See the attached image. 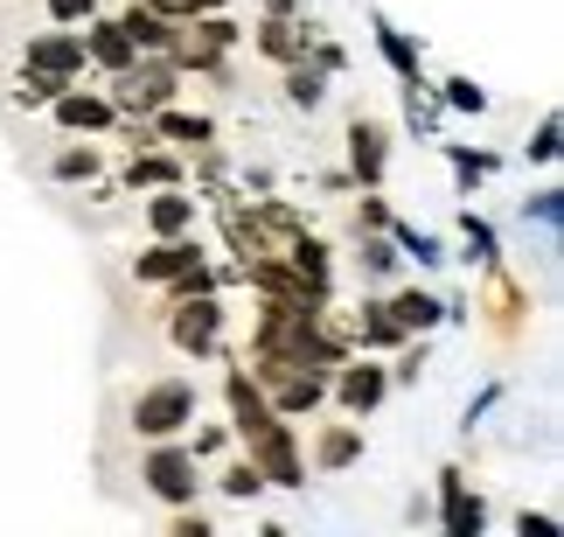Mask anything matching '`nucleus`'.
<instances>
[{
    "label": "nucleus",
    "instance_id": "17",
    "mask_svg": "<svg viewBox=\"0 0 564 537\" xmlns=\"http://www.w3.org/2000/svg\"><path fill=\"white\" fill-rule=\"evenodd\" d=\"M356 454H362V426H321L314 433V468L321 475H341Z\"/></svg>",
    "mask_w": 564,
    "mask_h": 537
},
{
    "label": "nucleus",
    "instance_id": "11",
    "mask_svg": "<svg viewBox=\"0 0 564 537\" xmlns=\"http://www.w3.org/2000/svg\"><path fill=\"white\" fill-rule=\"evenodd\" d=\"M147 140H175L188 154H203V147H216V119L209 112H182V105H161V112H147Z\"/></svg>",
    "mask_w": 564,
    "mask_h": 537
},
{
    "label": "nucleus",
    "instance_id": "21",
    "mask_svg": "<svg viewBox=\"0 0 564 537\" xmlns=\"http://www.w3.org/2000/svg\"><path fill=\"white\" fill-rule=\"evenodd\" d=\"M126 182H133V189H167V182H182V168L167 154H133V161H126Z\"/></svg>",
    "mask_w": 564,
    "mask_h": 537
},
{
    "label": "nucleus",
    "instance_id": "32",
    "mask_svg": "<svg viewBox=\"0 0 564 537\" xmlns=\"http://www.w3.org/2000/svg\"><path fill=\"white\" fill-rule=\"evenodd\" d=\"M523 154H530V161H557V119H544V126H536V140L523 147Z\"/></svg>",
    "mask_w": 564,
    "mask_h": 537
},
{
    "label": "nucleus",
    "instance_id": "13",
    "mask_svg": "<svg viewBox=\"0 0 564 537\" xmlns=\"http://www.w3.org/2000/svg\"><path fill=\"white\" fill-rule=\"evenodd\" d=\"M383 154H390V133H383V119H349V168H356V182L362 189H377L383 182Z\"/></svg>",
    "mask_w": 564,
    "mask_h": 537
},
{
    "label": "nucleus",
    "instance_id": "6",
    "mask_svg": "<svg viewBox=\"0 0 564 537\" xmlns=\"http://www.w3.org/2000/svg\"><path fill=\"white\" fill-rule=\"evenodd\" d=\"M245 454L258 461V475H265V488H307V482H300V475H307V468H300V433H293L286 419H272L265 433H258V440L245 447Z\"/></svg>",
    "mask_w": 564,
    "mask_h": 537
},
{
    "label": "nucleus",
    "instance_id": "22",
    "mask_svg": "<svg viewBox=\"0 0 564 537\" xmlns=\"http://www.w3.org/2000/svg\"><path fill=\"white\" fill-rule=\"evenodd\" d=\"M50 168H56L63 182H98V175H105V154H98V147H63Z\"/></svg>",
    "mask_w": 564,
    "mask_h": 537
},
{
    "label": "nucleus",
    "instance_id": "8",
    "mask_svg": "<svg viewBox=\"0 0 564 537\" xmlns=\"http://www.w3.org/2000/svg\"><path fill=\"white\" fill-rule=\"evenodd\" d=\"M328 391H335V405L349 419H370L377 405L390 398V370H383V363H370V356H362V363H335V384H328Z\"/></svg>",
    "mask_w": 564,
    "mask_h": 537
},
{
    "label": "nucleus",
    "instance_id": "7",
    "mask_svg": "<svg viewBox=\"0 0 564 537\" xmlns=\"http://www.w3.org/2000/svg\"><path fill=\"white\" fill-rule=\"evenodd\" d=\"M203 259H209V251L195 245V230H182V238H154V245L133 259V279H140V287H175V279L195 272Z\"/></svg>",
    "mask_w": 564,
    "mask_h": 537
},
{
    "label": "nucleus",
    "instance_id": "15",
    "mask_svg": "<svg viewBox=\"0 0 564 537\" xmlns=\"http://www.w3.org/2000/svg\"><path fill=\"white\" fill-rule=\"evenodd\" d=\"M182 230H195V196L182 182H167L154 203H147V238H182Z\"/></svg>",
    "mask_w": 564,
    "mask_h": 537
},
{
    "label": "nucleus",
    "instance_id": "14",
    "mask_svg": "<svg viewBox=\"0 0 564 537\" xmlns=\"http://www.w3.org/2000/svg\"><path fill=\"white\" fill-rule=\"evenodd\" d=\"M133 56H140V50H133V35H126L119 21H98V14H91V29H84V63H98V71H112V77H119Z\"/></svg>",
    "mask_w": 564,
    "mask_h": 537
},
{
    "label": "nucleus",
    "instance_id": "29",
    "mask_svg": "<svg viewBox=\"0 0 564 537\" xmlns=\"http://www.w3.org/2000/svg\"><path fill=\"white\" fill-rule=\"evenodd\" d=\"M42 8H50L56 29H70V21H91L98 14V0H42Z\"/></svg>",
    "mask_w": 564,
    "mask_h": 537
},
{
    "label": "nucleus",
    "instance_id": "1",
    "mask_svg": "<svg viewBox=\"0 0 564 537\" xmlns=\"http://www.w3.org/2000/svg\"><path fill=\"white\" fill-rule=\"evenodd\" d=\"M195 419H203V391H195V377H182V370L140 377L133 391H126V433L140 447L147 440H188Z\"/></svg>",
    "mask_w": 564,
    "mask_h": 537
},
{
    "label": "nucleus",
    "instance_id": "25",
    "mask_svg": "<svg viewBox=\"0 0 564 537\" xmlns=\"http://www.w3.org/2000/svg\"><path fill=\"white\" fill-rule=\"evenodd\" d=\"M356 259H362V272H370V279H390V272H398V245L362 238V245H356Z\"/></svg>",
    "mask_w": 564,
    "mask_h": 537
},
{
    "label": "nucleus",
    "instance_id": "19",
    "mask_svg": "<svg viewBox=\"0 0 564 537\" xmlns=\"http://www.w3.org/2000/svg\"><path fill=\"white\" fill-rule=\"evenodd\" d=\"M440 488H446V530H453V537L481 530V517H488V509H481V503H467V482H460V468H446V475H440Z\"/></svg>",
    "mask_w": 564,
    "mask_h": 537
},
{
    "label": "nucleus",
    "instance_id": "26",
    "mask_svg": "<svg viewBox=\"0 0 564 537\" xmlns=\"http://www.w3.org/2000/svg\"><path fill=\"white\" fill-rule=\"evenodd\" d=\"M390 245H398V251H411L419 266H440V245H432L425 230H411V224H390Z\"/></svg>",
    "mask_w": 564,
    "mask_h": 537
},
{
    "label": "nucleus",
    "instance_id": "34",
    "mask_svg": "<svg viewBox=\"0 0 564 537\" xmlns=\"http://www.w3.org/2000/svg\"><path fill=\"white\" fill-rule=\"evenodd\" d=\"M523 217H536V224H557L564 210H557V196H551V189H544V196H536V203H523Z\"/></svg>",
    "mask_w": 564,
    "mask_h": 537
},
{
    "label": "nucleus",
    "instance_id": "33",
    "mask_svg": "<svg viewBox=\"0 0 564 537\" xmlns=\"http://www.w3.org/2000/svg\"><path fill=\"white\" fill-rule=\"evenodd\" d=\"M230 447V426H203V433H195V454H224Z\"/></svg>",
    "mask_w": 564,
    "mask_h": 537
},
{
    "label": "nucleus",
    "instance_id": "16",
    "mask_svg": "<svg viewBox=\"0 0 564 537\" xmlns=\"http://www.w3.org/2000/svg\"><path fill=\"white\" fill-rule=\"evenodd\" d=\"M119 29L133 35V50H140V56H167V42H175V21H167L161 8H147V0H133V8L119 14Z\"/></svg>",
    "mask_w": 564,
    "mask_h": 537
},
{
    "label": "nucleus",
    "instance_id": "3",
    "mask_svg": "<svg viewBox=\"0 0 564 537\" xmlns=\"http://www.w3.org/2000/svg\"><path fill=\"white\" fill-rule=\"evenodd\" d=\"M161 314H167V342H175L182 356H216L224 350V300H216V287L203 293H182V300H161Z\"/></svg>",
    "mask_w": 564,
    "mask_h": 537
},
{
    "label": "nucleus",
    "instance_id": "4",
    "mask_svg": "<svg viewBox=\"0 0 564 537\" xmlns=\"http://www.w3.org/2000/svg\"><path fill=\"white\" fill-rule=\"evenodd\" d=\"M175 77L182 71L167 56H133L112 77V92H105V98L119 105V119H147V112H161V105H175Z\"/></svg>",
    "mask_w": 564,
    "mask_h": 537
},
{
    "label": "nucleus",
    "instance_id": "27",
    "mask_svg": "<svg viewBox=\"0 0 564 537\" xmlns=\"http://www.w3.org/2000/svg\"><path fill=\"white\" fill-rule=\"evenodd\" d=\"M216 517H209V509H195V503H175V509H167V530H175V537H203Z\"/></svg>",
    "mask_w": 564,
    "mask_h": 537
},
{
    "label": "nucleus",
    "instance_id": "24",
    "mask_svg": "<svg viewBox=\"0 0 564 537\" xmlns=\"http://www.w3.org/2000/svg\"><path fill=\"white\" fill-rule=\"evenodd\" d=\"M286 98L300 105V112H314V105L328 98V84H321V71H300V63H293V71H286Z\"/></svg>",
    "mask_w": 564,
    "mask_h": 537
},
{
    "label": "nucleus",
    "instance_id": "28",
    "mask_svg": "<svg viewBox=\"0 0 564 537\" xmlns=\"http://www.w3.org/2000/svg\"><path fill=\"white\" fill-rule=\"evenodd\" d=\"M446 105H453V112H481L488 92H481V84H467V77H446Z\"/></svg>",
    "mask_w": 564,
    "mask_h": 537
},
{
    "label": "nucleus",
    "instance_id": "30",
    "mask_svg": "<svg viewBox=\"0 0 564 537\" xmlns=\"http://www.w3.org/2000/svg\"><path fill=\"white\" fill-rule=\"evenodd\" d=\"M467 224V245H474V259H481V266H495V259H502V251H495V230L481 224V217H460Z\"/></svg>",
    "mask_w": 564,
    "mask_h": 537
},
{
    "label": "nucleus",
    "instance_id": "10",
    "mask_svg": "<svg viewBox=\"0 0 564 537\" xmlns=\"http://www.w3.org/2000/svg\"><path fill=\"white\" fill-rule=\"evenodd\" d=\"M481 314H488L495 335H516V329H523V314H530V293L502 272V259H495L488 279H481Z\"/></svg>",
    "mask_w": 564,
    "mask_h": 537
},
{
    "label": "nucleus",
    "instance_id": "31",
    "mask_svg": "<svg viewBox=\"0 0 564 537\" xmlns=\"http://www.w3.org/2000/svg\"><path fill=\"white\" fill-rule=\"evenodd\" d=\"M419 370H425V342H411V350L390 363V384H419Z\"/></svg>",
    "mask_w": 564,
    "mask_h": 537
},
{
    "label": "nucleus",
    "instance_id": "2",
    "mask_svg": "<svg viewBox=\"0 0 564 537\" xmlns=\"http://www.w3.org/2000/svg\"><path fill=\"white\" fill-rule=\"evenodd\" d=\"M140 488L154 503H195L203 496V454H195L188 440H147V454H140Z\"/></svg>",
    "mask_w": 564,
    "mask_h": 537
},
{
    "label": "nucleus",
    "instance_id": "5",
    "mask_svg": "<svg viewBox=\"0 0 564 537\" xmlns=\"http://www.w3.org/2000/svg\"><path fill=\"white\" fill-rule=\"evenodd\" d=\"M21 77H35V84H50V92H63V84H77L84 77V35H29L21 42Z\"/></svg>",
    "mask_w": 564,
    "mask_h": 537
},
{
    "label": "nucleus",
    "instance_id": "12",
    "mask_svg": "<svg viewBox=\"0 0 564 537\" xmlns=\"http://www.w3.org/2000/svg\"><path fill=\"white\" fill-rule=\"evenodd\" d=\"M307 42H314V29H307V21H293V14H265L251 29V50L272 56V63H300V56H307Z\"/></svg>",
    "mask_w": 564,
    "mask_h": 537
},
{
    "label": "nucleus",
    "instance_id": "23",
    "mask_svg": "<svg viewBox=\"0 0 564 537\" xmlns=\"http://www.w3.org/2000/svg\"><path fill=\"white\" fill-rule=\"evenodd\" d=\"M377 42H383V56L398 63V77H404V84L419 77V50H411V35H398V29H390V21H377Z\"/></svg>",
    "mask_w": 564,
    "mask_h": 537
},
{
    "label": "nucleus",
    "instance_id": "20",
    "mask_svg": "<svg viewBox=\"0 0 564 537\" xmlns=\"http://www.w3.org/2000/svg\"><path fill=\"white\" fill-rule=\"evenodd\" d=\"M216 488H224L230 503H251V496H265V475H258L251 454H230L224 468H216Z\"/></svg>",
    "mask_w": 564,
    "mask_h": 537
},
{
    "label": "nucleus",
    "instance_id": "18",
    "mask_svg": "<svg viewBox=\"0 0 564 537\" xmlns=\"http://www.w3.org/2000/svg\"><path fill=\"white\" fill-rule=\"evenodd\" d=\"M383 308H390V321H398L404 335H425V329H440V321H446V308L432 293H419V287H404L398 300H383Z\"/></svg>",
    "mask_w": 564,
    "mask_h": 537
},
{
    "label": "nucleus",
    "instance_id": "9",
    "mask_svg": "<svg viewBox=\"0 0 564 537\" xmlns=\"http://www.w3.org/2000/svg\"><path fill=\"white\" fill-rule=\"evenodd\" d=\"M50 112H56L63 133H112V126H119V105L112 98H105V92H70V84L50 98Z\"/></svg>",
    "mask_w": 564,
    "mask_h": 537
}]
</instances>
